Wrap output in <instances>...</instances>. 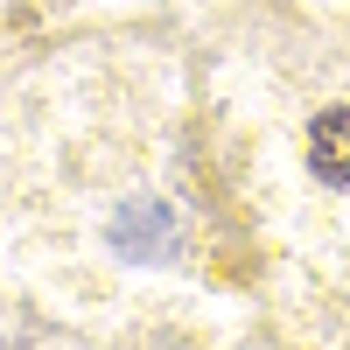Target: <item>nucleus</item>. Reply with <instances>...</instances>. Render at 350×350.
<instances>
[{"mask_svg":"<svg viewBox=\"0 0 350 350\" xmlns=\"http://www.w3.org/2000/svg\"><path fill=\"white\" fill-rule=\"evenodd\" d=\"M308 168L323 175L329 189H350V105L315 112V126H308Z\"/></svg>","mask_w":350,"mask_h":350,"instance_id":"1","label":"nucleus"}]
</instances>
